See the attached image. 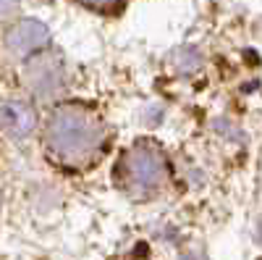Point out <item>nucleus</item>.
<instances>
[{
  "mask_svg": "<svg viewBox=\"0 0 262 260\" xmlns=\"http://www.w3.org/2000/svg\"><path fill=\"white\" fill-rule=\"evenodd\" d=\"M102 118L84 105H63L50 118L48 145L55 161L63 166H86L105 145Z\"/></svg>",
  "mask_w": 262,
  "mask_h": 260,
  "instance_id": "nucleus-1",
  "label": "nucleus"
},
{
  "mask_svg": "<svg viewBox=\"0 0 262 260\" xmlns=\"http://www.w3.org/2000/svg\"><path fill=\"white\" fill-rule=\"evenodd\" d=\"M118 187L131 197H147L165 182V158L152 145H137L116 166Z\"/></svg>",
  "mask_w": 262,
  "mask_h": 260,
  "instance_id": "nucleus-2",
  "label": "nucleus"
},
{
  "mask_svg": "<svg viewBox=\"0 0 262 260\" xmlns=\"http://www.w3.org/2000/svg\"><path fill=\"white\" fill-rule=\"evenodd\" d=\"M45 42H48V29L42 24H37V21H24L11 34V45L16 50H34L39 45H45Z\"/></svg>",
  "mask_w": 262,
  "mask_h": 260,
  "instance_id": "nucleus-3",
  "label": "nucleus"
},
{
  "mask_svg": "<svg viewBox=\"0 0 262 260\" xmlns=\"http://www.w3.org/2000/svg\"><path fill=\"white\" fill-rule=\"evenodd\" d=\"M3 124L8 126V132L18 134V137H24L32 132V126H34V113L29 111L27 105H8L3 108Z\"/></svg>",
  "mask_w": 262,
  "mask_h": 260,
  "instance_id": "nucleus-4",
  "label": "nucleus"
},
{
  "mask_svg": "<svg viewBox=\"0 0 262 260\" xmlns=\"http://www.w3.org/2000/svg\"><path fill=\"white\" fill-rule=\"evenodd\" d=\"M176 63H179V69H181V71L191 74L196 66H200V53H196L194 48H186V50H181V53L176 55Z\"/></svg>",
  "mask_w": 262,
  "mask_h": 260,
  "instance_id": "nucleus-5",
  "label": "nucleus"
},
{
  "mask_svg": "<svg viewBox=\"0 0 262 260\" xmlns=\"http://www.w3.org/2000/svg\"><path fill=\"white\" fill-rule=\"evenodd\" d=\"M79 3L92 8V11H107V8H116L121 0H79Z\"/></svg>",
  "mask_w": 262,
  "mask_h": 260,
  "instance_id": "nucleus-6",
  "label": "nucleus"
},
{
  "mask_svg": "<svg viewBox=\"0 0 262 260\" xmlns=\"http://www.w3.org/2000/svg\"><path fill=\"white\" fill-rule=\"evenodd\" d=\"M13 11V0H0V16H8Z\"/></svg>",
  "mask_w": 262,
  "mask_h": 260,
  "instance_id": "nucleus-7",
  "label": "nucleus"
},
{
  "mask_svg": "<svg viewBox=\"0 0 262 260\" xmlns=\"http://www.w3.org/2000/svg\"><path fill=\"white\" fill-rule=\"evenodd\" d=\"M259 236H262V226H259Z\"/></svg>",
  "mask_w": 262,
  "mask_h": 260,
  "instance_id": "nucleus-8",
  "label": "nucleus"
}]
</instances>
